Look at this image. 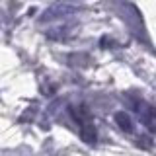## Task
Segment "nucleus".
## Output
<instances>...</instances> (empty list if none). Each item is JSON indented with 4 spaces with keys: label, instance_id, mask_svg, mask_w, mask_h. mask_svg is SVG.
I'll use <instances>...</instances> for the list:
<instances>
[{
    "label": "nucleus",
    "instance_id": "1",
    "mask_svg": "<svg viewBox=\"0 0 156 156\" xmlns=\"http://www.w3.org/2000/svg\"><path fill=\"white\" fill-rule=\"evenodd\" d=\"M133 107L139 115L140 123H143L148 131H154L156 133V107H152L150 104H146L144 100H135Z\"/></svg>",
    "mask_w": 156,
    "mask_h": 156
},
{
    "label": "nucleus",
    "instance_id": "2",
    "mask_svg": "<svg viewBox=\"0 0 156 156\" xmlns=\"http://www.w3.org/2000/svg\"><path fill=\"white\" fill-rule=\"evenodd\" d=\"M127 6H129V12H131V14H127V12H125L123 20L127 22L129 29L135 33L136 37H139V39L143 37L144 41H146V37H144V26H143V18H140V12L133 6V4H127Z\"/></svg>",
    "mask_w": 156,
    "mask_h": 156
},
{
    "label": "nucleus",
    "instance_id": "3",
    "mask_svg": "<svg viewBox=\"0 0 156 156\" xmlns=\"http://www.w3.org/2000/svg\"><path fill=\"white\" fill-rule=\"evenodd\" d=\"M74 12H78V8L70 6V4H66V2H58V4L51 6V8H49L45 14H43L41 22H51V20L66 18V16H70V14H74Z\"/></svg>",
    "mask_w": 156,
    "mask_h": 156
},
{
    "label": "nucleus",
    "instance_id": "4",
    "mask_svg": "<svg viewBox=\"0 0 156 156\" xmlns=\"http://www.w3.org/2000/svg\"><path fill=\"white\" fill-rule=\"evenodd\" d=\"M80 139L84 140L86 144H94L96 139H98V133H96V125L92 119L88 121H82L80 123Z\"/></svg>",
    "mask_w": 156,
    "mask_h": 156
},
{
    "label": "nucleus",
    "instance_id": "5",
    "mask_svg": "<svg viewBox=\"0 0 156 156\" xmlns=\"http://www.w3.org/2000/svg\"><path fill=\"white\" fill-rule=\"evenodd\" d=\"M115 123L119 125V129L123 131V133H133V129H135L133 119H131V115L127 113V111H117L115 113Z\"/></svg>",
    "mask_w": 156,
    "mask_h": 156
}]
</instances>
